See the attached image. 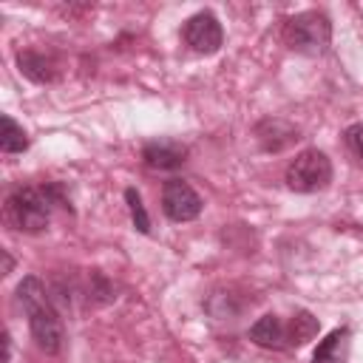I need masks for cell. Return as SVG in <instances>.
<instances>
[{"mask_svg":"<svg viewBox=\"0 0 363 363\" xmlns=\"http://www.w3.org/2000/svg\"><path fill=\"white\" fill-rule=\"evenodd\" d=\"M286 187L295 193H318L332 182V162L323 150L306 147L286 164Z\"/></svg>","mask_w":363,"mask_h":363,"instance_id":"cell-4","label":"cell"},{"mask_svg":"<svg viewBox=\"0 0 363 363\" xmlns=\"http://www.w3.org/2000/svg\"><path fill=\"white\" fill-rule=\"evenodd\" d=\"M9 357H11V335L3 332V363H9Z\"/></svg>","mask_w":363,"mask_h":363,"instance_id":"cell-16","label":"cell"},{"mask_svg":"<svg viewBox=\"0 0 363 363\" xmlns=\"http://www.w3.org/2000/svg\"><path fill=\"white\" fill-rule=\"evenodd\" d=\"M201 196L184 182V179H167L162 184V210L170 221H193L201 213Z\"/></svg>","mask_w":363,"mask_h":363,"instance_id":"cell-5","label":"cell"},{"mask_svg":"<svg viewBox=\"0 0 363 363\" xmlns=\"http://www.w3.org/2000/svg\"><path fill=\"white\" fill-rule=\"evenodd\" d=\"M17 68L26 79L31 82H57L60 79V60L48 51H40V48H26V51H17Z\"/></svg>","mask_w":363,"mask_h":363,"instance_id":"cell-7","label":"cell"},{"mask_svg":"<svg viewBox=\"0 0 363 363\" xmlns=\"http://www.w3.org/2000/svg\"><path fill=\"white\" fill-rule=\"evenodd\" d=\"M182 37L196 54H216L224 43L221 23L213 11H196L193 17H187L182 26Z\"/></svg>","mask_w":363,"mask_h":363,"instance_id":"cell-6","label":"cell"},{"mask_svg":"<svg viewBox=\"0 0 363 363\" xmlns=\"http://www.w3.org/2000/svg\"><path fill=\"white\" fill-rule=\"evenodd\" d=\"M284 43L306 57L326 54L332 43V23L323 11H301L284 23Z\"/></svg>","mask_w":363,"mask_h":363,"instance_id":"cell-3","label":"cell"},{"mask_svg":"<svg viewBox=\"0 0 363 363\" xmlns=\"http://www.w3.org/2000/svg\"><path fill=\"white\" fill-rule=\"evenodd\" d=\"M250 340L255 346H264V349H281V346H286V326L272 312L269 315H261L250 326Z\"/></svg>","mask_w":363,"mask_h":363,"instance_id":"cell-10","label":"cell"},{"mask_svg":"<svg viewBox=\"0 0 363 363\" xmlns=\"http://www.w3.org/2000/svg\"><path fill=\"white\" fill-rule=\"evenodd\" d=\"M125 201H128L133 227H136L142 235H147V233H150V218H147V210H145V204H142L139 190H136V187H128V190H125Z\"/></svg>","mask_w":363,"mask_h":363,"instance_id":"cell-14","label":"cell"},{"mask_svg":"<svg viewBox=\"0 0 363 363\" xmlns=\"http://www.w3.org/2000/svg\"><path fill=\"white\" fill-rule=\"evenodd\" d=\"M349 326H340V329H332L315 349L312 354V363H346L349 357Z\"/></svg>","mask_w":363,"mask_h":363,"instance_id":"cell-11","label":"cell"},{"mask_svg":"<svg viewBox=\"0 0 363 363\" xmlns=\"http://www.w3.org/2000/svg\"><path fill=\"white\" fill-rule=\"evenodd\" d=\"M51 204L68 207L62 193H60V184H54V182L43 184V187L26 184V187H17V190L9 193L3 216H6V224L11 230L43 233L48 227V221H51Z\"/></svg>","mask_w":363,"mask_h":363,"instance_id":"cell-2","label":"cell"},{"mask_svg":"<svg viewBox=\"0 0 363 363\" xmlns=\"http://www.w3.org/2000/svg\"><path fill=\"white\" fill-rule=\"evenodd\" d=\"M142 159L150 170H176L187 162V147L176 139H153L142 147Z\"/></svg>","mask_w":363,"mask_h":363,"instance_id":"cell-8","label":"cell"},{"mask_svg":"<svg viewBox=\"0 0 363 363\" xmlns=\"http://www.w3.org/2000/svg\"><path fill=\"white\" fill-rule=\"evenodd\" d=\"M318 329H320V320L312 312L298 309L286 323V346H306L318 335Z\"/></svg>","mask_w":363,"mask_h":363,"instance_id":"cell-12","label":"cell"},{"mask_svg":"<svg viewBox=\"0 0 363 363\" xmlns=\"http://www.w3.org/2000/svg\"><path fill=\"white\" fill-rule=\"evenodd\" d=\"M0 255H3V275H9V272H11V269H14V258H11V255H9V252H6V250H3V252H0Z\"/></svg>","mask_w":363,"mask_h":363,"instance_id":"cell-17","label":"cell"},{"mask_svg":"<svg viewBox=\"0 0 363 363\" xmlns=\"http://www.w3.org/2000/svg\"><path fill=\"white\" fill-rule=\"evenodd\" d=\"M0 122H3V130H0V150H3V153H23V150L28 147V136H26L23 125H17L9 113H3Z\"/></svg>","mask_w":363,"mask_h":363,"instance_id":"cell-13","label":"cell"},{"mask_svg":"<svg viewBox=\"0 0 363 363\" xmlns=\"http://www.w3.org/2000/svg\"><path fill=\"white\" fill-rule=\"evenodd\" d=\"M17 303L23 306L26 318H28V329L34 343L45 352V354H57L62 349L65 332H62V320L60 312L54 309L48 289L43 286V281L37 275H26L17 284Z\"/></svg>","mask_w":363,"mask_h":363,"instance_id":"cell-1","label":"cell"},{"mask_svg":"<svg viewBox=\"0 0 363 363\" xmlns=\"http://www.w3.org/2000/svg\"><path fill=\"white\" fill-rule=\"evenodd\" d=\"M255 139H258V145L264 147V150H269V153H278V150H284V147H289L292 142H298L301 136H298V128L295 125H289L286 119H261L258 125H255Z\"/></svg>","mask_w":363,"mask_h":363,"instance_id":"cell-9","label":"cell"},{"mask_svg":"<svg viewBox=\"0 0 363 363\" xmlns=\"http://www.w3.org/2000/svg\"><path fill=\"white\" fill-rule=\"evenodd\" d=\"M343 139H346V147L363 162V122H354L343 130Z\"/></svg>","mask_w":363,"mask_h":363,"instance_id":"cell-15","label":"cell"}]
</instances>
